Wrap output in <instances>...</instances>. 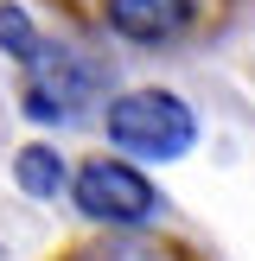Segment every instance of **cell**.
Listing matches in <instances>:
<instances>
[{"label": "cell", "instance_id": "obj_1", "mask_svg": "<svg viewBox=\"0 0 255 261\" xmlns=\"http://www.w3.org/2000/svg\"><path fill=\"white\" fill-rule=\"evenodd\" d=\"M45 7L64 13L70 25H83V32H109L140 51H166V45H191V38L223 32L249 0H45Z\"/></svg>", "mask_w": 255, "mask_h": 261}, {"label": "cell", "instance_id": "obj_2", "mask_svg": "<svg viewBox=\"0 0 255 261\" xmlns=\"http://www.w3.org/2000/svg\"><path fill=\"white\" fill-rule=\"evenodd\" d=\"M109 140L140 160H172L191 147V109L166 89H134L109 102Z\"/></svg>", "mask_w": 255, "mask_h": 261}, {"label": "cell", "instance_id": "obj_3", "mask_svg": "<svg viewBox=\"0 0 255 261\" xmlns=\"http://www.w3.org/2000/svg\"><path fill=\"white\" fill-rule=\"evenodd\" d=\"M70 191H76V211L89 223H109V229H134L153 211V185L128 160H83L76 178H70Z\"/></svg>", "mask_w": 255, "mask_h": 261}, {"label": "cell", "instance_id": "obj_4", "mask_svg": "<svg viewBox=\"0 0 255 261\" xmlns=\"http://www.w3.org/2000/svg\"><path fill=\"white\" fill-rule=\"evenodd\" d=\"M58 261H211L172 229H102V236L70 242Z\"/></svg>", "mask_w": 255, "mask_h": 261}, {"label": "cell", "instance_id": "obj_5", "mask_svg": "<svg viewBox=\"0 0 255 261\" xmlns=\"http://www.w3.org/2000/svg\"><path fill=\"white\" fill-rule=\"evenodd\" d=\"M19 178H26V185H32V191H58V178H64V166L51 160L45 147H32V153H19Z\"/></svg>", "mask_w": 255, "mask_h": 261}]
</instances>
